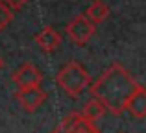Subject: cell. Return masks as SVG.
Returning <instances> with one entry per match:
<instances>
[{"instance_id":"obj_1","label":"cell","mask_w":146,"mask_h":133,"mask_svg":"<svg viewBox=\"0 0 146 133\" xmlns=\"http://www.w3.org/2000/svg\"><path fill=\"white\" fill-rule=\"evenodd\" d=\"M89 87L93 96L102 102L106 109H109L113 115H122L126 109V102L135 93L139 83L122 65L113 63Z\"/></svg>"},{"instance_id":"obj_2","label":"cell","mask_w":146,"mask_h":133,"mask_svg":"<svg viewBox=\"0 0 146 133\" xmlns=\"http://www.w3.org/2000/svg\"><path fill=\"white\" fill-rule=\"evenodd\" d=\"M56 83L72 98L82 96L85 89L91 85V76L87 68L80 61H68L56 76Z\"/></svg>"},{"instance_id":"obj_3","label":"cell","mask_w":146,"mask_h":133,"mask_svg":"<svg viewBox=\"0 0 146 133\" xmlns=\"http://www.w3.org/2000/svg\"><path fill=\"white\" fill-rule=\"evenodd\" d=\"M96 28L94 24L85 17V15H78L67 24V35L70 37L72 43H76L78 46H85L91 41V37L94 35Z\"/></svg>"},{"instance_id":"obj_4","label":"cell","mask_w":146,"mask_h":133,"mask_svg":"<svg viewBox=\"0 0 146 133\" xmlns=\"http://www.w3.org/2000/svg\"><path fill=\"white\" fill-rule=\"evenodd\" d=\"M15 98L19 100V104L22 105V109L26 113H35L44 104L46 93L43 91L41 85H33V87H26V89H19Z\"/></svg>"},{"instance_id":"obj_5","label":"cell","mask_w":146,"mask_h":133,"mask_svg":"<svg viewBox=\"0 0 146 133\" xmlns=\"http://www.w3.org/2000/svg\"><path fill=\"white\" fill-rule=\"evenodd\" d=\"M13 83L19 89H26V87L41 85L43 83V74L35 65L32 63H24L13 72Z\"/></svg>"},{"instance_id":"obj_6","label":"cell","mask_w":146,"mask_h":133,"mask_svg":"<svg viewBox=\"0 0 146 133\" xmlns=\"http://www.w3.org/2000/svg\"><path fill=\"white\" fill-rule=\"evenodd\" d=\"M35 44L39 46L41 52L44 54H52V52L59 50L61 46V35L54 26H44L39 33L35 35Z\"/></svg>"},{"instance_id":"obj_7","label":"cell","mask_w":146,"mask_h":133,"mask_svg":"<svg viewBox=\"0 0 146 133\" xmlns=\"http://www.w3.org/2000/svg\"><path fill=\"white\" fill-rule=\"evenodd\" d=\"M124 111L131 113L135 118H144L146 116V91H144V87L141 85V83L135 89V93L129 96V100L126 102Z\"/></svg>"},{"instance_id":"obj_8","label":"cell","mask_w":146,"mask_h":133,"mask_svg":"<svg viewBox=\"0 0 146 133\" xmlns=\"http://www.w3.org/2000/svg\"><path fill=\"white\" fill-rule=\"evenodd\" d=\"M85 17L89 19L93 24H102L107 17H109V6L104 0H94L85 11Z\"/></svg>"},{"instance_id":"obj_9","label":"cell","mask_w":146,"mask_h":133,"mask_svg":"<svg viewBox=\"0 0 146 133\" xmlns=\"http://www.w3.org/2000/svg\"><path fill=\"white\" fill-rule=\"evenodd\" d=\"M106 111H107V109L104 107V104L94 98V100L87 102V104L83 105V109H82V113H80V115H82L83 118L91 120V122H96V120H100L104 115H106Z\"/></svg>"},{"instance_id":"obj_10","label":"cell","mask_w":146,"mask_h":133,"mask_svg":"<svg viewBox=\"0 0 146 133\" xmlns=\"http://www.w3.org/2000/svg\"><path fill=\"white\" fill-rule=\"evenodd\" d=\"M80 113H70V115H67L63 120H61V124H59V128L56 130V133H70L72 131V128L76 126V122L80 120Z\"/></svg>"},{"instance_id":"obj_11","label":"cell","mask_w":146,"mask_h":133,"mask_svg":"<svg viewBox=\"0 0 146 133\" xmlns=\"http://www.w3.org/2000/svg\"><path fill=\"white\" fill-rule=\"evenodd\" d=\"M70 133H100L96 130V126H94V122H91V120L83 118V116H80V120L76 122V126L72 128Z\"/></svg>"},{"instance_id":"obj_12","label":"cell","mask_w":146,"mask_h":133,"mask_svg":"<svg viewBox=\"0 0 146 133\" xmlns=\"http://www.w3.org/2000/svg\"><path fill=\"white\" fill-rule=\"evenodd\" d=\"M11 19H13V11H11L9 7L0 0V33H2L4 28L11 22Z\"/></svg>"},{"instance_id":"obj_13","label":"cell","mask_w":146,"mask_h":133,"mask_svg":"<svg viewBox=\"0 0 146 133\" xmlns=\"http://www.w3.org/2000/svg\"><path fill=\"white\" fill-rule=\"evenodd\" d=\"M2 2L6 4L11 11H19V9H22V7H24L30 0H2Z\"/></svg>"},{"instance_id":"obj_14","label":"cell","mask_w":146,"mask_h":133,"mask_svg":"<svg viewBox=\"0 0 146 133\" xmlns=\"http://www.w3.org/2000/svg\"><path fill=\"white\" fill-rule=\"evenodd\" d=\"M2 67H4V59L0 58V70H2Z\"/></svg>"}]
</instances>
